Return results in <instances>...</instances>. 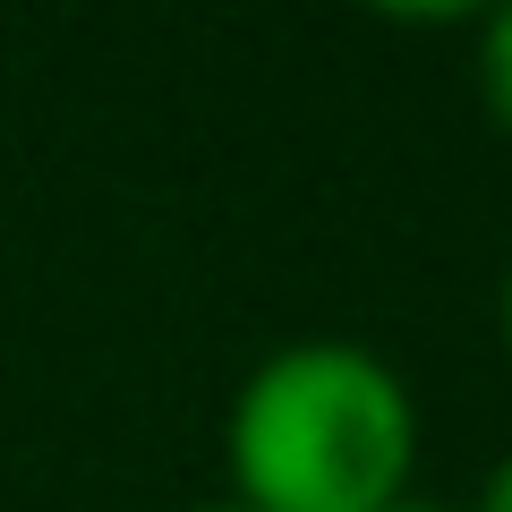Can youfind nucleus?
I'll return each mask as SVG.
<instances>
[{"instance_id": "5", "label": "nucleus", "mask_w": 512, "mask_h": 512, "mask_svg": "<svg viewBox=\"0 0 512 512\" xmlns=\"http://www.w3.org/2000/svg\"><path fill=\"white\" fill-rule=\"evenodd\" d=\"M504 333H512V274H504Z\"/></svg>"}, {"instance_id": "1", "label": "nucleus", "mask_w": 512, "mask_h": 512, "mask_svg": "<svg viewBox=\"0 0 512 512\" xmlns=\"http://www.w3.org/2000/svg\"><path fill=\"white\" fill-rule=\"evenodd\" d=\"M222 453L248 512H384L419 461V410L367 342L316 333L248 367Z\"/></svg>"}, {"instance_id": "4", "label": "nucleus", "mask_w": 512, "mask_h": 512, "mask_svg": "<svg viewBox=\"0 0 512 512\" xmlns=\"http://www.w3.org/2000/svg\"><path fill=\"white\" fill-rule=\"evenodd\" d=\"M384 512H444V504H410V495H402V504H384Z\"/></svg>"}, {"instance_id": "2", "label": "nucleus", "mask_w": 512, "mask_h": 512, "mask_svg": "<svg viewBox=\"0 0 512 512\" xmlns=\"http://www.w3.org/2000/svg\"><path fill=\"white\" fill-rule=\"evenodd\" d=\"M478 86H487L495 120L512 128V9H495V18H487V35H478Z\"/></svg>"}, {"instance_id": "3", "label": "nucleus", "mask_w": 512, "mask_h": 512, "mask_svg": "<svg viewBox=\"0 0 512 512\" xmlns=\"http://www.w3.org/2000/svg\"><path fill=\"white\" fill-rule=\"evenodd\" d=\"M478 512H512V461L487 478V504H478Z\"/></svg>"}, {"instance_id": "6", "label": "nucleus", "mask_w": 512, "mask_h": 512, "mask_svg": "<svg viewBox=\"0 0 512 512\" xmlns=\"http://www.w3.org/2000/svg\"><path fill=\"white\" fill-rule=\"evenodd\" d=\"M197 512H248V504H197Z\"/></svg>"}]
</instances>
